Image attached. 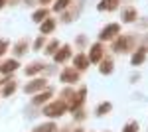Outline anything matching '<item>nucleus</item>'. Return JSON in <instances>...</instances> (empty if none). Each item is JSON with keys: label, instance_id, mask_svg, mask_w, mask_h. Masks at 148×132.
Masks as SVG:
<instances>
[{"label": "nucleus", "instance_id": "2", "mask_svg": "<svg viewBox=\"0 0 148 132\" xmlns=\"http://www.w3.org/2000/svg\"><path fill=\"white\" fill-rule=\"evenodd\" d=\"M119 32H121V26H119V24H111V26H107V28L99 34V38H101L103 42H107V40L116 38V34H119Z\"/></svg>", "mask_w": 148, "mask_h": 132}, {"label": "nucleus", "instance_id": "3", "mask_svg": "<svg viewBox=\"0 0 148 132\" xmlns=\"http://www.w3.org/2000/svg\"><path fill=\"white\" fill-rule=\"evenodd\" d=\"M130 42H132L130 36H123V38H119V40L113 44V49H114V51H125V49L130 47Z\"/></svg>", "mask_w": 148, "mask_h": 132}, {"label": "nucleus", "instance_id": "27", "mask_svg": "<svg viewBox=\"0 0 148 132\" xmlns=\"http://www.w3.org/2000/svg\"><path fill=\"white\" fill-rule=\"evenodd\" d=\"M6 47H8V44H6V42H0V55L6 51Z\"/></svg>", "mask_w": 148, "mask_h": 132}, {"label": "nucleus", "instance_id": "9", "mask_svg": "<svg viewBox=\"0 0 148 132\" xmlns=\"http://www.w3.org/2000/svg\"><path fill=\"white\" fill-rule=\"evenodd\" d=\"M69 55H71V47H69V45H63V47L56 53V61L57 63H63L65 59H69Z\"/></svg>", "mask_w": 148, "mask_h": 132}, {"label": "nucleus", "instance_id": "18", "mask_svg": "<svg viewBox=\"0 0 148 132\" xmlns=\"http://www.w3.org/2000/svg\"><path fill=\"white\" fill-rule=\"evenodd\" d=\"M53 28H56V22H53V20H46V22L42 24V34L53 32Z\"/></svg>", "mask_w": 148, "mask_h": 132}, {"label": "nucleus", "instance_id": "13", "mask_svg": "<svg viewBox=\"0 0 148 132\" xmlns=\"http://www.w3.org/2000/svg\"><path fill=\"white\" fill-rule=\"evenodd\" d=\"M40 69H46V65H42V63H32V65L26 67V75H36Z\"/></svg>", "mask_w": 148, "mask_h": 132}, {"label": "nucleus", "instance_id": "20", "mask_svg": "<svg viewBox=\"0 0 148 132\" xmlns=\"http://www.w3.org/2000/svg\"><path fill=\"white\" fill-rule=\"evenodd\" d=\"M26 49H28V44H26V42H18V44H16V47H14V51H16V55H24V51H26Z\"/></svg>", "mask_w": 148, "mask_h": 132}, {"label": "nucleus", "instance_id": "12", "mask_svg": "<svg viewBox=\"0 0 148 132\" xmlns=\"http://www.w3.org/2000/svg\"><path fill=\"white\" fill-rule=\"evenodd\" d=\"M73 63H75V67H77V69H85V67L89 65V59H87L83 53H79V55H75Z\"/></svg>", "mask_w": 148, "mask_h": 132}, {"label": "nucleus", "instance_id": "29", "mask_svg": "<svg viewBox=\"0 0 148 132\" xmlns=\"http://www.w3.org/2000/svg\"><path fill=\"white\" fill-rule=\"evenodd\" d=\"M47 2H49V0H42V4H47Z\"/></svg>", "mask_w": 148, "mask_h": 132}, {"label": "nucleus", "instance_id": "21", "mask_svg": "<svg viewBox=\"0 0 148 132\" xmlns=\"http://www.w3.org/2000/svg\"><path fill=\"white\" fill-rule=\"evenodd\" d=\"M46 16H47V10H44V8H42V10H36L32 18H34V22H42Z\"/></svg>", "mask_w": 148, "mask_h": 132}, {"label": "nucleus", "instance_id": "22", "mask_svg": "<svg viewBox=\"0 0 148 132\" xmlns=\"http://www.w3.org/2000/svg\"><path fill=\"white\" fill-rule=\"evenodd\" d=\"M123 132H138V124L136 122H130V124H126L125 126V130Z\"/></svg>", "mask_w": 148, "mask_h": 132}, {"label": "nucleus", "instance_id": "25", "mask_svg": "<svg viewBox=\"0 0 148 132\" xmlns=\"http://www.w3.org/2000/svg\"><path fill=\"white\" fill-rule=\"evenodd\" d=\"M56 49H57V42H51V44L47 45V53H53Z\"/></svg>", "mask_w": 148, "mask_h": 132}, {"label": "nucleus", "instance_id": "28", "mask_svg": "<svg viewBox=\"0 0 148 132\" xmlns=\"http://www.w3.org/2000/svg\"><path fill=\"white\" fill-rule=\"evenodd\" d=\"M4 4H6V0H0V8H2V6H4Z\"/></svg>", "mask_w": 148, "mask_h": 132}, {"label": "nucleus", "instance_id": "16", "mask_svg": "<svg viewBox=\"0 0 148 132\" xmlns=\"http://www.w3.org/2000/svg\"><path fill=\"white\" fill-rule=\"evenodd\" d=\"M4 85H6L4 91H2V95H4V97H8V95H12V93L16 91V83H14V81H6Z\"/></svg>", "mask_w": 148, "mask_h": 132}, {"label": "nucleus", "instance_id": "17", "mask_svg": "<svg viewBox=\"0 0 148 132\" xmlns=\"http://www.w3.org/2000/svg\"><path fill=\"white\" fill-rule=\"evenodd\" d=\"M56 124L53 122H47V124H42V126H38L36 128V132H56Z\"/></svg>", "mask_w": 148, "mask_h": 132}, {"label": "nucleus", "instance_id": "10", "mask_svg": "<svg viewBox=\"0 0 148 132\" xmlns=\"http://www.w3.org/2000/svg\"><path fill=\"white\" fill-rule=\"evenodd\" d=\"M144 57H146V47H138L136 53L130 57V61H132V65H140L144 61Z\"/></svg>", "mask_w": 148, "mask_h": 132}, {"label": "nucleus", "instance_id": "11", "mask_svg": "<svg viewBox=\"0 0 148 132\" xmlns=\"http://www.w3.org/2000/svg\"><path fill=\"white\" fill-rule=\"evenodd\" d=\"M116 6H119V0H101L97 8L99 10H114Z\"/></svg>", "mask_w": 148, "mask_h": 132}, {"label": "nucleus", "instance_id": "14", "mask_svg": "<svg viewBox=\"0 0 148 132\" xmlns=\"http://www.w3.org/2000/svg\"><path fill=\"white\" fill-rule=\"evenodd\" d=\"M51 97V91L47 89V91H44L42 95H38V97H34V105H42V103H46L47 99Z\"/></svg>", "mask_w": 148, "mask_h": 132}, {"label": "nucleus", "instance_id": "26", "mask_svg": "<svg viewBox=\"0 0 148 132\" xmlns=\"http://www.w3.org/2000/svg\"><path fill=\"white\" fill-rule=\"evenodd\" d=\"M44 42H46L44 38H38V40H36V44H34V47H36V49H40V47L44 45Z\"/></svg>", "mask_w": 148, "mask_h": 132}, {"label": "nucleus", "instance_id": "24", "mask_svg": "<svg viewBox=\"0 0 148 132\" xmlns=\"http://www.w3.org/2000/svg\"><path fill=\"white\" fill-rule=\"evenodd\" d=\"M134 18H136V12H134V10H128L125 14V22H132Z\"/></svg>", "mask_w": 148, "mask_h": 132}, {"label": "nucleus", "instance_id": "4", "mask_svg": "<svg viewBox=\"0 0 148 132\" xmlns=\"http://www.w3.org/2000/svg\"><path fill=\"white\" fill-rule=\"evenodd\" d=\"M46 87V79H34L26 85V93H36V91H42Z\"/></svg>", "mask_w": 148, "mask_h": 132}, {"label": "nucleus", "instance_id": "1", "mask_svg": "<svg viewBox=\"0 0 148 132\" xmlns=\"http://www.w3.org/2000/svg\"><path fill=\"white\" fill-rule=\"evenodd\" d=\"M65 110H67V105H65L63 101H56V103L47 105L46 109H44V114H46V116H51V118H56V116H61Z\"/></svg>", "mask_w": 148, "mask_h": 132}, {"label": "nucleus", "instance_id": "15", "mask_svg": "<svg viewBox=\"0 0 148 132\" xmlns=\"http://www.w3.org/2000/svg\"><path fill=\"white\" fill-rule=\"evenodd\" d=\"M111 71H113V61H111V59H105L101 63V73L103 75H109Z\"/></svg>", "mask_w": 148, "mask_h": 132}, {"label": "nucleus", "instance_id": "7", "mask_svg": "<svg viewBox=\"0 0 148 132\" xmlns=\"http://www.w3.org/2000/svg\"><path fill=\"white\" fill-rule=\"evenodd\" d=\"M77 79H79V73L73 71V69H65V71L61 73V81H63V83H75Z\"/></svg>", "mask_w": 148, "mask_h": 132}, {"label": "nucleus", "instance_id": "8", "mask_svg": "<svg viewBox=\"0 0 148 132\" xmlns=\"http://www.w3.org/2000/svg\"><path fill=\"white\" fill-rule=\"evenodd\" d=\"M16 69H18V61H16V59H8V61H4L2 67H0V71H2L4 75H8V73L16 71Z\"/></svg>", "mask_w": 148, "mask_h": 132}, {"label": "nucleus", "instance_id": "23", "mask_svg": "<svg viewBox=\"0 0 148 132\" xmlns=\"http://www.w3.org/2000/svg\"><path fill=\"white\" fill-rule=\"evenodd\" d=\"M109 110H111V105L105 103V105H101V107L97 109V114H105V112H109Z\"/></svg>", "mask_w": 148, "mask_h": 132}, {"label": "nucleus", "instance_id": "6", "mask_svg": "<svg viewBox=\"0 0 148 132\" xmlns=\"http://www.w3.org/2000/svg\"><path fill=\"white\" fill-rule=\"evenodd\" d=\"M101 55H103V45L101 44H95L91 47V51H89V61H93V63L101 61Z\"/></svg>", "mask_w": 148, "mask_h": 132}, {"label": "nucleus", "instance_id": "5", "mask_svg": "<svg viewBox=\"0 0 148 132\" xmlns=\"http://www.w3.org/2000/svg\"><path fill=\"white\" fill-rule=\"evenodd\" d=\"M85 89H81L77 95H73V99H71V105H69V109L71 110H75V109H79L81 105H83V101H85Z\"/></svg>", "mask_w": 148, "mask_h": 132}, {"label": "nucleus", "instance_id": "19", "mask_svg": "<svg viewBox=\"0 0 148 132\" xmlns=\"http://www.w3.org/2000/svg\"><path fill=\"white\" fill-rule=\"evenodd\" d=\"M71 2V0H57L56 4H53V10L56 12H61V10H65L67 8V4Z\"/></svg>", "mask_w": 148, "mask_h": 132}, {"label": "nucleus", "instance_id": "30", "mask_svg": "<svg viewBox=\"0 0 148 132\" xmlns=\"http://www.w3.org/2000/svg\"><path fill=\"white\" fill-rule=\"evenodd\" d=\"M73 132H81V130H73Z\"/></svg>", "mask_w": 148, "mask_h": 132}]
</instances>
